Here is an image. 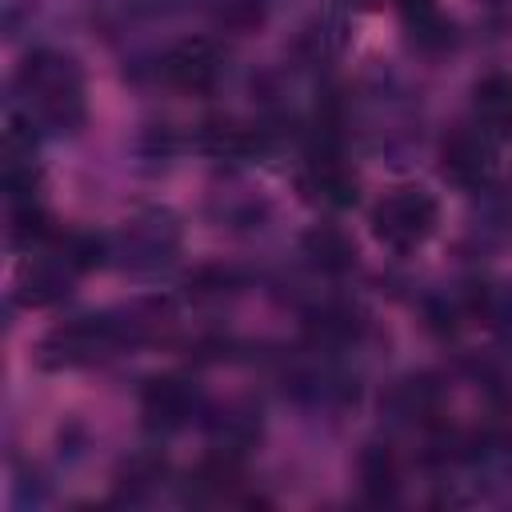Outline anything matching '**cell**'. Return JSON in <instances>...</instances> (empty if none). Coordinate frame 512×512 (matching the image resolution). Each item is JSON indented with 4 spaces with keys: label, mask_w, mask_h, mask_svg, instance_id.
<instances>
[{
    "label": "cell",
    "mask_w": 512,
    "mask_h": 512,
    "mask_svg": "<svg viewBox=\"0 0 512 512\" xmlns=\"http://www.w3.org/2000/svg\"><path fill=\"white\" fill-rule=\"evenodd\" d=\"M12 116L36 136H76L88 120V80L72 52L32 48L12 72Z\"/></svg>",
    "instance_id": "cell-1"
},
{
    "label": "cell",
    "mask_w": 512,
    "mask_h": 512,
    "mask_svg": "<svg viewBox=\"0 0 512 512\" xmlns=\"http://www.w3.org/2000/svg\"><path fill=\"white\" fill-rule=\"evenodd\" d=\"M164 324V312L156 304H128V308H108V312H88L72 316L56 328H48L36 344V364L40 368H88L100 360H112L136 344H144L156 328Z\"/></svg>",
    "instance_id": "cell-2"
},
{
    "label": "cell",
    "mask_w": 512,
    "mask_h": 512,
    "mask_svg": "<svg viewBox=\"0 0 512 512\" xmlns=\"http://www.w3.org/2000/svg\"><path fill=\"white\" fill-rule=\"evenodd\" d=\"M96 264H108L104 236L92 232H64L48 236L36 248H28L24 264L16 268L12 280V300L24 308H48L60 304Z\"/></svg>",
    "instance_id": "cell-3"
},
{
    "label": "cell",
    "mask_w": 512,
    "mask_h": 512,
    "mask_svg": "<svg viewBox=\"0 0 512 512\" xmlns=\"http://www.w3.org/2000/svg\"><path fill=\"white\" fill-rule=\"evenodd\" d=\"M184 244V228L180 216L172 208H140L132 216H124L108 236V264H116L128 276H156L168 264H176Z\"/></svg>",
    "instance_id": "cell-4"
},
{
    "label": "cell",
    "mask_w": 512,
    "mask_h": 512,
    "mask_svg": "<svg viewBox=\"0 0 512 512\" xmlns=\"http://www.w3.org/2000/svg\"><path fill=\"white\" fill-rule=\"evenodd\" d=\"M368 224H372V236L388 252L408 256L432 240V232L440 224V200L420 184H400L372 204Z\"/></svg>",
    "instance_id": "cell-5"
},
{
    "label": "cell",
    "mask_w": 512,
    "mask_h": 512,
    "mask_svg": "<svg viewBox=\"0 0 512 512\" xmlns=\"http://www.w3.org/2000/svg\"><path fill=\"white\" fill-rule=\"evenodd\" d=\"M156 72L168 88L184 96H208L228 76V52L212 36H184L160 56Z\"/></svg>",
    "instance_id": "cell-6"
},
{
    "label": "cell",
    "mask_w": 512,
    "mask_h": 512,
    "mask_svg": "<svg viewBox=\"0 0 512 512\" xmlns=\"http://www.w3.org/2000/svg\"><path fill=\"white\" fill-rule=\"evenodd\" d=\"M140 416H144V428L156 432V436H172L180 428H188L196 416H204V400H200V388L180 376V372H164V376H152L140 392Z\"/></svg>",
    "instance_id": "cell-7"
},
{
    "label": "cell",
    "mask_w": 512,
    "mask_h": 512,
    "mask_svg": "<svg viewBox=\"0 0 512 512\" xmlns=\"http://www.w3.org/2000/svg\"><path fill=\"white\" fill-rule=\"evenodd\" d=\"M496 152H492V132L480 124H460L456 132L444 136L440 144V172L460 184V188H484L492 180Z\"/></svg>",
    "instance_id": "cell-8"
},
{
    "label": "cell",
    "mask_w": 512,
    "mask_h": 512,
    "mask_svg": "<svg viewBox=\"0 0 512 512\" xmlns=\"http://www.w3.org/2000/svg\"><path fill=\"white\" fill-rule=\"evenodd\" d=\"M300 188L316 204H324V208H348L356 200V172L332 148H320V152L308 156L304 176H300Z\"/></svg>",
    "instance_id": "cell-9"
},
{
    "label": "cell",
    "mask_w": 512,
    "mask_h": 512,
    "mask_svg": "<svg viewBox=\"0 0 512 512\" xmlns=\"http://www.w3.org/2000/svg\"><path fill=\"white\" fill-rule=\"evenodd\" d=\"M208 436H212V448L220 456L240 460V452H248L260 436V412L248 404H228L216 416H208Z\"/></svg>",
    "instance_id": "cell-10"
},
{
    "label": "cell",
    "mask_w": 512,
    "mask_h": 512,
    "mask_svg": "<svg viewBox=\"0 0 512 512\" xmlns=\"http://www.w3.org/2000/svg\"><path fill=\"white\" fill-rule=\"evenodd\" d=\"M476 124L488 132H512V72H488L472 88Z\"/></svg>",
    "instance_id": "cell-11"
},
{
    "label": "cell",
    "mask_w": 512,
    "mask_h": 512,
    "mask_svg": "<svg viewBox=\"0 0 512 512\" xmlns=\"http://www.w3.org/2000/svg\"><path fill=\"white\" fill-rule=\"evenodd\" d=\"M300 248H304V256L312 260V268H320V272H328V276H344V272L356 264L352 240H348L340 228H332V224H312V228L304 232Z\"/></svg>",
    "instance_id": "cell-12"
},
{
    "label": "cell",
    "mask_w": 512,
    "mask_h": 512,
    "mask_svg": "<svg viewBox=\"0 0 512 512\" xmlns=\"http://www.w3.org/2000/svg\"><path fill=\"white\" fill-rule=\"evenodd\" d=\"M360 488L376 504L396 500V492H400V468H396V456H392L388 444H368L360 452Z\"/></svg>",
    "instance_id": "cell-13"
},
{
    "label": "cell",
    "mask_w": 512,
    "mask_h": 512,
    "mask_svg": "<svg viewBox=\"0 0 512 512\" xmlns=\"http://www.w3.org/2000/svg\"><path fill=\"white\" fill-rule=\"evenodd\" d=\"M268 12H272V0H208L212 24L224 32H236V36L264 28Z\"/></svg>",
    "instance_id": "cell-14"
},
{
    "label": "cell",
    "mask_w": 512,
    "mask_h": 512,
    "mask_svg": "<svg viewBox=\"0 0 512 512\" xmlns=\"http://www.w3.org/2000/svg\"><path fill=\"white\" fill-rule=\"evenodd\" d=\"M356 4H368V0H356Z\"/></svg>",
    "instance_id": "cell-15"
}]
</instances>
